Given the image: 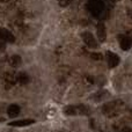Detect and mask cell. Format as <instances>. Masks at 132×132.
<instances>
[{
	"label": "cell",
	"mask_w": 132,
	"mask_h": 132,
	"mask_svg": "<svg viewBox=\"0 0 132 132\" xmlns=\"http://www.w3.org/2000/svg\"><path fill=\"white\" fill-rule=\"evenodd\" d=\"M103 8H104L103 2L98 1V0H93V1L88 5V9L90 11V13L93 14L94 16H98V15H100V14L103 12Z\"/></svg>",
	"instance_id": "1"
},
{
	"label": "cell",
	"mask_w": 132,
	"mask_h": 132,
	"mask_svg": "<svg viewBox=\"0 0 132 132\" xmlns=\"http://www.w3.org/2000/svg\"><path fill=\"white\" fill-rule=\"evenodd\" d=\"M82 39H84L85 44H86L88 48H92V49H96L98 46L97 42H96V39L94 38V36L90 34V32L86 31L82 34Z\"/></svg>",
	"instance_id": "2"
},
{
	"label": "cell",
	"mask_w": 132,
	"mask_h": 132,
	"mask_svg": "<svg viewBox=\"0 0 132 132\" xmlns=\"http://www.w3.org/2000/svg\"><path fill=\"white\" fill-rule=\"evenodd\" d=\"M107 60H108V65H109L110 68L116 67V66L119 64V57L116 53L110 52V51L107 52Z\"/></svg>",
	"instance_id": "3"
},
{
	"label": "cell",
	"mask_w": 132,
	"mask_h": 132,
	"mask_svg": "<svg viewBox=\"0 0 132 132\" xmlns=\"http://www.w3.org/2000/svg\"><path fill=\"white\" fill-rule=\"evenodd\" d=\"M119 46L124 51L130 50L132 46V38L129 36H121L119 37Z\"/></svg>",
	"instance_id": "4"
},
{
	"label": "cell",
	"mask_w": 132,
	"mask_h": 132,
	"mask_svg": "<svg viewBox=\"0 0 132 132\" xmlns=\"http://www.w3.org/2000/svg\"><path fill=\"white\" fill-rule=\"evenodd\" d=\"M0 35H1V39L4 42H7V43H14V42H15L14 35L12 34L9 30L5 29V28H2V29L0 30Z\"/></svg>",
	"instance_id": "5"
},
{
	"label": "cell",
	"mask_w": 132,
	"mask_h": 132,
	"mask_svg": "<svg viewBox=\"0 0 132 132\" xmlns=\"http://www.w3.org/2000/svg\"><path fill=\"white\" fill-rule=\"evenodd\" d=\"M97 37L101 42H104L107 39V31H105V26L103 22L97 23Z\"/></svg>",
	"instance_id": "6"
},
{
	"label": "cell",
	"mask_w": 132,
	"mask_h": 132,
	"mask_svg": "<svg viewBox=\"0 0 132 132\" xmlns=\"http://www.w3.org/2000/svg\"><path fill=\"white\" fill-rule=\"evenodd\" d=\"M34 123H35L34 119H21V121L11 122L9 125L11 126H19V128H21V126H28V125H30V124H34Z\"/></svg>",
	"instance_id": "7"
},
{
	"label": "cell",
	"mask_w": 132,
	"mask_h": 132,
	"mask_svg": "<svg viewBox=\"0 0 132 132\" xmlns=\"http://www.w3.org/2000/svg\"><path fill=\"white\" fill-rule=\"evenodd\" d=\"M7 114H8V116L12 117V118L19 116V114H20V107L16 104H11L8 107V109H7Z\"/></svg>",
	"instance_id": "8"
},
{
	"label": "cell",
	"mask_w": 132,
	"mask_h": 132,
	"mask_svg": "<svg viewBox=\"0 0 132 132\" xmlns=\"http://www.w3.org/2000/svg\"><path fill=\"white\" fill-rule=\"evenodd\" d=\"M21 62H22V59H21V57L18 56V55H14L9 58V65L13 66V67H18V66H20Z\"/></svg>",
	"instance_id": "9"
},
{
	"label": "cell",
	"mask_w": 132,
	"mask_h": 132,
	"mask_svg": "<svg viewBox=\"0 0 132 132\" xmlns=\"http://www.w3.org/2000/svg\"><path fill=\"white\" fill-rule=\"evenodd\" d=\"M16 80H18L21 85H26V84L29 82V77H28V74H26L24 72H21V73H19L18 74Z\"/></svg>",
	"instance_id": "10"
},
{
	"label": "cell",
	"mask_w": 132,
	"mask_h": 132,
	"mask_svg": "<svg viewBox=\"0 0 132 132\" xmlns=\"http://www.w3.org/2000/svg\"><path fill=\"white\" fill-rule=\"evenodd\" d=\"M64 112L66 115H75L78 114V107H74V105H68L64 109Z\"/></svg>",
	"instance_id": "11"
},
{
	"label": "cell",
	"mask_w": 132,
	"mask_h": 132,
	"mask_svg": "<svg viewBox=\"0 0 132 132\" xmlns=\"http://www.w3.org/2000/svg\"><path fill=\"white\" fill-rule=\"evenodd\" d=\"M90 57L93 58L94 60H101V59H102V55H101V53H96V52L92 53Z\"/></svg>",
	"instance_id": "12"
},
{
	"label": "cell",
	"mask_w": 132,
	"mask_h": 132,
	"mask_svg": "<svg viewBox=\"0 0 132 132\" xmlns=\"http://www.w3.org/2000/svg\"><path fill=\"white\" fill-rule=\"evenodd\" d=\"M58 2H59V5L62 7H65V6H67V5L70 4L71 0H58Z\"/></svg>",
	"instance_id": "13"
},
{
	"label": "cell",
	"mask_w": 132,
	"mask_h": 132,
	"mask_svg": "<svg viewBox=\"0 0 132 132\" xmlns=\"http://www.w3.org/2000/svg\"><path fill=\"white\" fill-rule=\"evenodd\" d=\"M121 132H132V130H131L130 128H124V129H123V130H122Z\"/></svg>",
	"instance_id": "14"
}]
</instances>
